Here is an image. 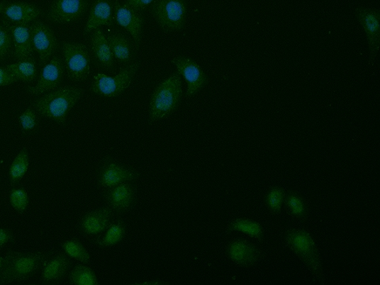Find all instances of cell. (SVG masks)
Returning <instances> with one entry per match:
<instances>
[{
  "label": "cell",
  "instance_id": "obj_1",
  "mask_svg": "<svg viewBox=\"0 0 380 285\" xmlns=\"http://www.w3.org/2000/svg\"><path fill=\"white\" fill-rule=\"evenodd\" d=\"M52 256L50 252H15L9 251L0 269V284L30 279Z\"/></svg>",
  "mask_w": 380,
  "mask_h": 285
},
{
  "label": "cell",
  "instance_id": "obj_2",
  "mask_svg": "<svg viewBox=\"0 0 380 285\" xmlns=\"http://www.w3.org/2000/svg\"><path fill=\"white\" fill-rule=\"evenodd\" d=\"M83 89L77 86H64L35 100L33 107L40 116L65 125L67 114L82 98Z\"/></svg>",
  "mask_w": 380,
  "mask_h": 285
},
{
  "label": "cell",
  "instance_id": "obj_3",
  "mask_svg": "<svg viewBox=\"0 0 380 285\" xmlns=\"http://www.w3.org/2000/svg\"><path fill=\"white\" fill-rule=\"evenodd\" d=\"M284 242L305 264L315 279L325 283L321 257L313 237L305 229L290 228L283 235Z\"/></svg>",
  "mask_w": 380,
  "mask_h": 285
},
{
  "label": "cell",
  "instance_id": "obj_4",
  "mask_svg": "<svg viewBox=\"0 0 380 285\" xmlns=\"http://www.w3.org/2000/svg\"><path fill=\"white\" fill-rule=\"evenodd\" d=\"M182 97L181 74L176 72L155 88L149 107V119L156 122L178 108Z\"/></svg>",
  "mask_w": 380,
  "mask_h": 285
},
{
  "label": "cell",
  "instance_id": "obj_5",
  "mask_svg": "<svg viewBox=\"0 0 380 285\" xmlns=\"http://www.w3.org/2000/svg\"><path fill=\"white\" fill-rule=\"evenodd\" d=\"M139 67L138 62L128 65L122 67L118 74L114 77L98 74L94 77L91 91L104 97H118L132 84Z\"/></svg>",
  "mask_w": 380,
  "mask_h": 285
},
{
  "label": "cell",
  "instance_id": "obj_6",
  "mask_svg": "<svg viewBox=\"0 0 380 285\" xmlns=\"http://www.w3.org/2000/svg\"><path fill=\"white\" fill-rule=\"evenodd\" d=\"M152 13L156 22L166 32L179 30L185 26L186 6L184 0H156Z\"/></svg>",
  "mask_w": 380,
  "mask_h": 285
},
{
  "label": "cell",
  "instance_id": "obj_7",
  "mask_svg": "<svg viewBox=\"0 0 380 285\" xmlns=\"http://www.w3.org/2000/svg\"><path fill=\"white\" fill-rule=\"evenodd\" d=\"M61 48L69 78L76 82L86 80L91 72V57L86 46L82 43L64 42Z\"/></svg>",
  "mask_w": 380,
  "mask_h": 285
},
{
  "label": "cell",
  "instance_id": "obj_8",
  "mask_svg": "<svg viewBox=\"0 0 380 285\" xmlns=\"http://www.w3.org/2000/svg\"><path fill=\"white\" fill-rule=\"evenodd\" d=\"M33 49L38 53L40 65L47 63L58 49L57 39L53 30L39 19L30 25Z\"/></svg>",
  "mask_w": 380,
  "mask_h": 285
},
{
  "label": "cell",
  "instance_id": "obj_9",
  "mask_svg": "<svg viewBox=\"0 0 380 285\" xmlns=\"http://www.w3.org/2000/svg\"><path fill=\"white\" fill-rule=\"evenodd\" d=\"M88 0H54L46 13V19L55 23L76 21L87 9Z\"/></svg>",
  "mask_w": 380,
  "mask_h": 285
},
{
  "label": "cell",
  "instance_id": "obj_10",
  "mask_svg": "<svg viewBox=\"0 0 380 285\" xmlns=\"http://www.w3.org/2000/svg\"><path fill=\"white\" fill-rule=\"evenodd\" d=\"M113 20L119 26L130 32L134 40L135 45L138 49L141 43L142 27L145 21L140 11L125 4H121L118 0H115Z\"/></svg>",
  "mask_w": 380,
  "mask_h": 285
},
{
  "label": "cell",
  "instance_id": "obj_11",
  "mask_svg": "<svg viewBox=\"0 0 380 285\" xmlns=\"http://www.w3.org/2000/svg\"><path fill=\"white\" fill-rule=\"evenodd\" d=\"M228 259L242 267H251L263 259V251L255 244L243 239H236L229 242L226 247Z\"/></svg>",
  "mask_w": 380,
  "mask_h": 285
},
{
  "label": "cell",
  "instance_id": "obj_12",
  "mask_svg": "<svg viewBox=\"0 0 380 285\" xmlns=\"http://www.w3.org/2000/svg\"><path fill=\"white\" fill-rule=\"evenodd\" d=\"M172 63L186 80L189 98L192 97L209 83L206 73L195 61L184 57H177L172 60Z\"/></svg>",
  "mask_w": 380,
  "mask_h": 285
},
{
  "label": "cell",
  "instance_id": "obj_13",
  "mask_svg": "<svg viewBox=\"0 0 380 285\" xmlns=\"http://www.w3.org/2000/svg\"><path fill=\"white\" fill-rule=\"evenodd\" d=\"M65 73L62 60L54 56L40 72L38 83L35 86H27V91L32 95H40L56 90L61 83Z\"/></svg>",
  "mask_w": 380,
  "mask_h": 285
},
{
  "label": "cell",
  "instance_id": "obj_14",
  "mask_svg": "<svg viewBox=\"0 0 380 285\" xmlns=\"http://www.w3.org/2000/svg\"><path fill=\"white\" fill-rule=\"evenodd\" d=\"M140 174L132 168L117 164L111 159L106 160L98 176V184L101 187L111 188L126 181L139 178Z\"/></svg>",
  "mask_w": 380,
  "mask_h": 285
},
{
  "label": "cell",
  "instance_id": "obj_15",
  "mask_svg": "<svg viewBox=\"0 0 380 285\" xmlns=\"http://www.w3.org/2000/svg\"><path fill=\"white\" fill-rule=\"evenodd\" d=\"M356 13L359 23L364 27L370 49V65L374 63L380 43V13L379 10L359 8Z\"/></svg>",
  "mask_w": 380,
  "mask_h": 285
},
{
  "label": "cell",
  "instance_id": "obj_16",
  "mask_svg": "<svg viewBox=\"0 0 380 285\" xmlns=\"http://www.w3.org/2000/svg\"><path fill=\"white\" fill-rule=\"evenodd\" d=\"M114 212L108 206L87 213L78 222L79 232L84 236L97 235L111 225Z\"/></svg>",
  "mask_w": 380,
  "mask_h": 285
},
{
  "label": "cell",
  "instance_id": "obj_17",
  "mask_svg": "<svg viewBox=\"0 0 380 285\" xmlns=\"http://www.w3.org/2000/svg\"><path fill=\"white\" fill-rule=\"evenodd\" d=\"M43 11L38 6L25 2L6 4L2 11V21L11 24H30Z\"/></svg>",
  "mask_w": 380,
  "mask_h": 285
},
{
  "label": "cell",
  "instance_id": "obj_18",
  "mask_svg": "<svg viewBox=\"0 0 380 285\" xmlns=\"http://www.w3.org/2000/svg\"><path fill=\"white\" fill-rule=\"evenodd\" d=\"M10 30L13 39V57L18 60H23L33 56V49L30 24H11L2 21Z\"/></svg>",
  "mask_w": 380,
  "mask_h": 285
},
{
  "label": "cell",
  "instance_id": "obj_19",
  "mask_svg": "<svg viewBox=\"0 0 380 285\" xmlns=\"http://www.w3.org/2000/svg\"><path fill=\"white\" fill-rule=\"evenodd\" d=\"M135 188L130 183L123 182L113 186L104 194L107 206L113 212H125L130 208L135 200Z\"/></svg>",
  "mask_w": 380,
  "mask_h": 285
},
{
  "label": "cell",
  "instance_id": "obj_20",
  "mask_svg": "<svg viewBox=\"0 0 380 285\" xmlns=\"http://www.w3.org/2000/svg\"><path fill=\"white\" fill-rule=\"evenodd\" d=\"M72 262L67 255L59 253L44 264L40 281L45 284H56L63 279Z\"/></svg>",
  "mask_w": 380,
  "mask_h": 285
},
{
  "label": "cell",
  "instance_id": "obj_21",
  "mask_svg": "<svg viewBox=\"0 0 380 285\" xmlns=\"http://www.w3.org/2000/svg\"><path fill=\"white\" fill-rule=\"evenodd\" d=\"M113 21V6L110 0H95L87 19L84 33H90L101 26H111Z\"/></svg>",
  "mask_w": 380,
  "mask_h": 285
},
{
  "label": "cell",
  "instance_id": "obj_22",
  "mask_svg": "<svg viewBox=\"0 0 380 285\" xmlns=\"http://www.w3.org/2000/svg\"><path fill=\"white\" fill-rule=\"evenodd\" d=\"M91 47L97 62L108 71L112 70L114 67V57L106 38L100 28L94 30L91 37Z\"/></svg>",
  "mask_w": 380,
  "mask_h": 285
},
{
  "label": "cell",
  "instance_id": "obj_23",
  "mask_svg": "<svg viewBox=\"0 0 380 285\" xmlns=\"http://www.w3.org/2000/svg\"><path fill=\"white\" fill-rule=\"evenodd\" d=\"M106 38L111 47L113 57L122 63L130 62L133 58L131 40L121 33H113V35L106 36Z\"/></svg>",
  "mask_w": 380,
  "mask_h": 285
},
{
  "label": "cell",
  "instance_id": "obj_24",
  "mask_svg": "<svg viewBox=\"0 0 380 285\" xmlns=\"http://www.w3.org/2000/svg\"><path fill=\"white\" fill-rule=\"evenodd\" d=\"M284 203L289 215L301 222L307 221L309 216L308 203L300 194L291 190L286 193Z\"/></svg>",
  "mask_w": 380,
  "mask_h": 285
},
{
  "label": "cell",
  "instance_id": "obj_25",
  "mask_svg": "<svg viewBox=\"0 0 380 285\" xmlns=\"http://www.w3.org/2000/svg\"><path fill=\"white\" fill-rule=\"evenodd\" d=\"M126 233V227L123 220H117L108 225L105 235L95 238L93 240L95 245L100 247H108L117 245L124 239Z\"/></svg>",
  "mask_w": 380,
  "mask_h": 285
},
{
  "label": "cell",
  "instance_id": "obj_26",
  "mask_svg": "<svg viewBox=\"0 0 380 285\" xmlns=\"http://www.w3.org/2000/svg\"><path fill=\"white\" fill-rule=\"evenodd\" d=\"M5 67L18 81L21 80L25 83H31L37 79L38 72L35 57H31L23 60H18L16 64L6 65Z\"/></svg>",
  "mask_w": 380,
  "mask_h": 285
},
{
  "label": "cell",
  "instance_id": "obj_27",
  "mask_svg": "<svg viewBox=\"0 0 380 285\" xmlns=\"http://www.w3.org/2000/svg\"><path fill=\"white\" fill-rule=\"evenodd\" d=\"M240 232L262 242L264 240V228L260 223L252 220L238 218L229 223L226 233Z\"/></svg>",
  "mask_w": 380,
  "mask_h": 285
},
{
  "label": "cell",
  "instance_id": "obj_28",
  "mask_svg": "<svg viewBox=\"0 0 380 285\" xmlns=\"http://www.w3.org/2000/svg\"><path fill=\"white\" fill-rule=\"evenodd\" d=\"M30 164L28 149L23 147L13 160L10 167L11 186H15L23 179Z\"/></svg>",
  "mask_w": 380,
  "mask_h": 285
},
{
  "label": "cell",
  "instance_id": "obj_29",
  "mask_svg": "<svg viewBox=\"0 0 380 285\" xmlns=\"http://www.w3.org/2000/svg\"><path fill=\"white\" fill-rule=\"evenodd\" d=\"M69 283L76 285H98L97 276L94 271L83 264H78L69 275Z\"/></svg>",
  "mask_w": 380,
  "mask_h": 285
},
{
  "label": "cell",
  "instance_id": "obj_30",
  "mask_svg": "<svg viewBox=\"0 0 380 285\" xmlns=\"http://www.w3.org/2000/svg\"><path fill=\"white\" fill-rule=\"evenodd\" d=\"M65 253L67 256L73 257V259H77L83 263H89L91 261V256L88 251L83 245V243L81 242L77 238H73L69 240H67L61 244Z\"/></svg>",
  "mask_w": 380,
  "mask_h": 285
},
{
  "label": "cell",
  "instance_id": "obj_31",
  "mask_svg": "<svg viewBox=\"0 0 380 285\" xmlns=\"http://www.w3.org/2000/svg\"><path fill=\"white\" fill-rule=\"evenodd\" d=\"M286 191L282 187L275 186L271 188L266 195L264 202L271 214L281 213Z\"/></svg>",
  "mask_w": 380,
  "mask_h": 285
},
{
  "label": "cell",
  "instance_id": "obj_32",
  "mask_svg": "<svg viewBox=\"0 0 380 285\" xmlns=\"http://www.w3.org/2000/svg\"><path fill=\"white\" fill-rule=\"evenodd\" d=\"M10 202L18 213H23L29 205L26 189L23 187L13 188L10 193Z\"/></svg>",
  "mask_w": 380,
  "mask_h": 285
},
{
  "label": "cell",
  "instance_id": "obj_33",
  "mask_svg": "<svg viewBox=\"0 0 380 285\" xmlns=\"http://www.w3.org/2000/svg\"><path fill=\"white\" fill-rule=\"evenodd\" d=\"M38 113L33 107H29L20 115L18 119L23 133L30 132L36 128L39 123Z\"/></svg>",
  "mask_w": 380,
  "mask_h": 285
},
{
  "label": "cell",
  "instance_id": "obj_34",
  "mask_svg": "<svg viewBox=\"0 0 380 285\" xmlns=\"http://www.w3.org/2000/svg\"><path fill=\"white\" fill-rule=\"evenodd\" d=\"M11 33L3 23H0V60H3L11 49Z\"/></svg>",
  "mask_w": 380,
  "mask_h": 285
},
{
  "label": "cell",
  "instance_id": "obj_35",
  "mask_svg": "<svg viewBox=\"0 0 380 285\" xmlns=\"http://www.w3.org/2000/svg\"><path fill=\"white\" fill-rule=\"evenodd\" d=\"M18 79L13 74L6 69L0 67V86H8L17 83Z\"/></svg>",
  "mask_w": 380,
  "mask_h": 285
},
{
  "label": "cell",
  "instance_id": "obj_36",
  "mask_svg": "<svg viewBox=\"0 0 380 285\" xmlns=\"http://www.w3.org/2000/svg\"><path fill=\"white\" fill-rule=\"evenodd\" d=\"M154 0H126L125 4L132 6L133 9L141 11L147 8Z\"/></svg>",
  "mask_w": 380,
  "mask_h": 285
},
{
  "label": "cell",
  "instance_id": "obj_37",
  "mask_svg": "<svg viewBox=\"0 0 380 285\" xmlns=\"http://www.w3.org/2000/svg\"><path fill=\"white\" fill-rule=\"evenodd\" d=\"M15 242V235L11 230L0 228V247H3L6 243Z\"/></svg>",
  "mask_w": 380,
  "mask_h": 285
},
{
  "label": "cell",
  "instance_id": "obj_38",
  "mask_svg": "<svg viewBox=\"0 0 380 285\" xmlns=\"http://www.w3.org/2000/svg\"><path fill=\"white\" fill-rule=\"evenodd\" d=\"M6 3V2H1L0 3V13H2V11L5 8Z\"/></svg>",
  "mask_w": 380,
  "mask_h": 285
},
{
  "label": "cell",
  "instance_id": "obj_39",
  "mask_svg": "<svg viewBox=\"0 0 380 285\" xmlns=\"http://www.w3.org/2000/svg\"><path fill=\"white\" fill-rule=\"evenodd\" d=\"M3 264H4V257H2L1 256H0V269H2V267H3Z\"/></svg>",
  "mask_w": 380,
  "mask_h": 285
}]
</instances>
